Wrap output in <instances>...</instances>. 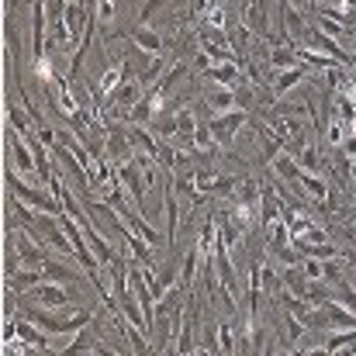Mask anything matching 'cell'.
<instances>
[{
	"mask_svg": "<svg viewBox=\"0 0 356 356\" xmlns=\"http://www.w3.org/2000/svg\"><path fill=\"white\" fill-rule=\"evenodd\" d=\"M7 187L17 201H24L28 208H38V211H49V215H63V201L52 194V187H42V184H28L21 173L7 170Z\"/></svg>",
	"mask_w": 356,
	"mask_h": 356,
	"instance_id": "6da1fadb",
	"label": "cell"
},
{
	"mask_svg": "<svg viewBox=\"0 0 356 356\" xmlns=\"http://www.w3.org/2000/svg\"><path fill=\"white\" fill-rule=\"evenodd\" d=\"M7 145H10V159H14V173H21L24 180H31V184H42V187H49L45 180H42V173H38V156H35V149H31V142H28V135H21V131H14L10 124H7Z\"/></svg>",
	"mask_w": 356,
	"mask_h": 356,
	"instance_id": "7a4b0ae2",
	"label": "cell"
},
{
	"mask_svg": "<svg viewBox=\"0 0 356 356\" xmlns=\"http://www.w3.org/2000/svg\"><path fill=\"white\" fill-rule=\"evenodd\" d=\"M211 124V135H215V142L218 145H232V138H236L238 131H242V124H249V111H225V115H215V118H208Z\"/></svg>",
	"mask_w": 356,
	"mask_h": 356,
	"instance_id": "3957f363",
	"label": "cell"
},
{
	"mask_svg": "<svg viewBox=\"0 0 356 356\" xmlns=\"http://www.w3.org/2000/svg\"><path fill=\"white\" fill-rule=\"evenodd\" d=\"M31 301H38L42 308H73L70 298H66V284H56V280H42L38 287L28 291Z\"/></svg>",
	"mask_w": 356,
	"mask_h": 356,
	"instance_id": "277c9868",
	"label": "cell"
},
{
	"mask_svg": "<svg viewBox=\"0 0 356 356\" xmlns=\"http://www.w3.org/2000/svg\"><path fill=\"white\" fill-rule=\"evenodd\" d=\"M298 187H301V194H305L308 201L332 208V191H329V184L322 180V173H305V170H301V177H298Z\"/></svg>",
	"mask_w": 356,
	"mask_h": 356,
	"instance_id": "5b68a950",
	"label": "cell"
},
{
	"mask_svg": "<svg viewBox=\"0 0 356 356\" xmlns=\"http://www.w3.org/2000/svg\"><path fill=\"white\" fill-rule=\"evenodd\" d=\"M142 97H145V87H142L138 80H135V83H131V80H121L118 87L111 90V97H108L104 111H108V108H128V111H131Z\"/></svg>",
	"mask_w": 356,
	"mask_h": 356,
	"instance_id": "8992f818",
	"label": "cell"
},
{
	"mask_svg": "<svg viewBox=\"0 0 356 356\" xmlns=\"http://www.w3.org/2000/svg\"><path fill=\"white\" fill-rule=\"evenodd\" d=\"M301 80H308V66H305V63H301V66H291V70H280L270 90H273V94H277V101H280V97H284V94H291Z\"/></svg>",
	"mask_w": 356,
	"mask_h": 356,
	"instance_id": "52a82bcc",
	"label": "cell"
},
{
	"mask_svg": "<svg viewBox=\"0 0 356 356\" xmlns=\"http://www.w3.org/2000/svg\"><path fill=\"white\" fill-rule=\"evenodd\" d=\"M280 218H284V201H277L273 191L263 187V194H259V222H263V229H273Z\"/></svg>",
	"mask_w": 356,
	"mask_h": 356,
	"instance_id": "ba28073f",
	"label": "cell"
},
{
	"mask_svg": "<svg viewBox=\"0 0 356 356\" xmlns=\"http://www.w3.org/2000/svg\"><path fill=\"white\" fill-rule=\"evenodd\" d=\"M208 76L215 80V87H229V90H236L238 83L245 80L238 63H215V66L208 70Z\"/></svg>",
	"mask_w": 356,
	"mask_h": 356,
	"instance_id": "9c48e42d",
	"label": "cell"
},
{
	"mask_svg": "<svg viewBox=\"0 0 356 356\" xmlns=\"http://www.w3.org/2000/svg\"><path fill=\"white\" fill-rule=\"evenodd\" d=\"M131 42H135V49H142V52H149V56H159V52H163V38H159V31L149 28V24L131 28Z\"/></svg>",
	"mask_w": 356,
	"mask_h": 356,
	"instance_id": "30bf717a",
	"label": "cell"
},
{
	"mask_svg": "<svg viewBox=\"0 0 356 356\" xmlns=\"http://www.w3.org/2000/svg\"><path fill=\"white\" fill-rule=\"evenodd\" d=\"M256 138L263 142V156H266L270 163H273V159H277V156H280V152L287 149V142H284V138H280L277 131H270L266 124H259V121H256Z\"/></svg>",
	"mask_w": 356,
	"mask_h": 356,
	"instance_id": "8fae6325",
	"label": "cell"
},
{
	"mask_svg": "<svg viewBox=\"0 0 356 356\" xmlns=\"http://www.w3.org/2000/svg\"><path fill=\"white\" fill-rule=\"evenodd\" d=\"M259 194H263V187H259L252 177H245V180H238L232 201H236V204H245V208H259Z\"/></svg>",
	"mask_w": 356,
	"mask_h": 356,
	"instance_id": "7c38bea8",
	"label": "cell"
},
{
	"mask_svg": "<svg viewBox=\"0 0 356 356\" xmlns=\"http://www.w3.org/2000/svg\"><path fill=\"white\" fill-rule=\"evenodd\" d=\"M204 104H208L215 115H225V111L236 108V94H232L229 87H218V90H208V94H204Z\"/></svg>",
	"mask_w": 356,
	"mask_h": 356,
	"instance_id": "4fadbf2b",
	"label": "cell"
},
{
	"mask_svg": "<svg viewBox=\"0 0 356 356\" xmlns=\"http://www.w3.org/2000/svg\"><path fill=\"white\" fill-rule=\"evenodd\" d=\"M273 173H277L280 180H287V184H294V180L301 177V166H298V159H294V156H291V152L284 149V152H280V156L273 159Z\"/></svg>",
	"mask_w": 356,
	"mask_h": 356,
	"instance_id": "5bb4252c",
	"label": "cell"
},
{
	"mask_svg": "<svg viewBox=\"0 0 356 356\" xmlns=\"http://www.w3.org/2000/svg\"><path fill=\"white\" fill-rule=\"evenodd\" d=\"M298 166H301L305 173H322V170H325L329 163H325V156H322V152H318L315 145H308V149H305V152L298 156Z\"/></svg>",
	"mask_w": 356,
	"mask_h": 356,
	"instance_id": "9a60e30c",
	"label": "cell"
},
{
	"mask_svg": "<svg viewBox=\"0 0 356 356\" xmlns=\"http://www.w3.org/2000/svg\"><path fill=\"white\" fill-rule=\"evenodd\" d=\"M118 3L121 0H94V14H97V24H101V28H111V24H115Z\"/></svg>",
	"mask_w": 356,
	"mask_h": 356,
	"instance_id": "2e32d148",
	"label": "cell"
},
{
	"mask_svg": "<svg viewBox=\"0 0 356 356\" xmlns=\"http://www.w3.org/2000/svg\"><path fill=\"white\" fill-rule=\"evenodd\" d=\"M197 115L194 111H177V131H184V135H194L197 131Z\"/></svg>",
	"mask_w": 356,
	"mask_h": 356,
	"instance_id": "e0dca14e",
	"label": "cell"
},
{
	"mask_svg": "<svg viewBox=\"0 0 356 356\" xmlns=\"http://www.w3.org/2000/svg\"><path fill=\"white\" fill-rule=\"evenodd\" d=\"M163 7H166V0H145V3H142V10H138V24H149Z\"/></svg>",
	"mask_w": 356,
	"mask_h": 356,
	"instance_id": "ac0fdd59",
	"label": "cell"
},
{
	"mask_svg": "<svg viewBox=\"0 0 356 356\" xmlns=\"http://www.w3.org/2000/svg\"><path fill=\"white\" fill-rule=\"evenodd\" d=\"M204 24H211V28H225V31H229V21H225V10H222V7H211V10L204 14Z\"/></svg>",
	"mask_w": 356,
	"mask_h": 356,
	"instance_id": "d6986e66",
	"label": "cell"
},
{
	"mask_svg": "<svg viewBox=\"0 0 356 356\" xmlns=\"http://www.w3.org/2000/svg\"><path fill=\"white\" fill-rule=\"evenodd\" d=\"M339 149H343V156L353 163V159H356V131H353V135H346V142H343Z\"/></svg>",
	"mask_w": 356,
	"mask_h": 356,
	"instance_id": "ffe728a7",
	"label": "cell"
},
{
	"mask_svg": "<svg viewBox=\"0 0 356 356\" xmlns=\"http://www.w3.org/2000/svg\"><path fill=\"white\" fill-rule=\"evenodd\" d=\"M350 180H353V184H356V159H353V163H350Z\"/></svg>",
	"mask_w": 356,
	"mask_h": 356,
	"instance_id": "44dd1931",
	"label": "cell"
},
{
	"mask_svg": "<svg viewBox=\"0 0 356 356\" xmlns=\"http://www.w3.org/2000/svg\"><path fill=\"white\" fill-rule=\"evenodd\" d=\"M291 3H294V7L301 10V7H305V3H312V0H291Z\"/></svg>",
	"mask_w": 356,
	"mask_h": 356,
	"instance_id": "7402d4cb",
	"label": "cell"
},
{
	"mask_svg": "<svg viewBox=\"0 0 356 356\" xmlns=\"http://www.w3.org/2000/svg\"><path fill=\"white\" fill-rule=\"evenodd\" d=\"M318 3H325V0H312V7H318Z\"/></svg>",
	"mask_w": 356,
	"mask_h": 356,
	"instance_id": "603a6c76",
	"label": "cell"
}]
</instances>
